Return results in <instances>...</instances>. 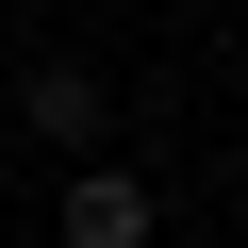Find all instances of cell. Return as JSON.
Here are the masks:
<instances>
[{"label":"cell","mask_w":248,"mask_h":248,"mask_svg":"<svg viewBox=\"0 0 248 248\" xmlns=\"http://www.w3.org/2000/svg\"><path fill=\"white\" fill-rule=\"evenodd\" d=\"M50 232H66V248H166V199H149L133 166L99 149V166H66V199H50Z\"/></svg>","instance_id":"cell-1"},{"label":"cell","mask_w":248,"mask_h":248,"mask_svg":"<svg viewBox=\"0 0 248 248\" xmlns=\"http://www.w3.org/2000/svg\"><path fill=\"white\" fill-rule=\"evenodd\" d=\"M17 116H33L66 166H99V133H116V83H99V66H33V83H17Z\"/></svg>","instance_id":"cell-2"}]
</instances>
